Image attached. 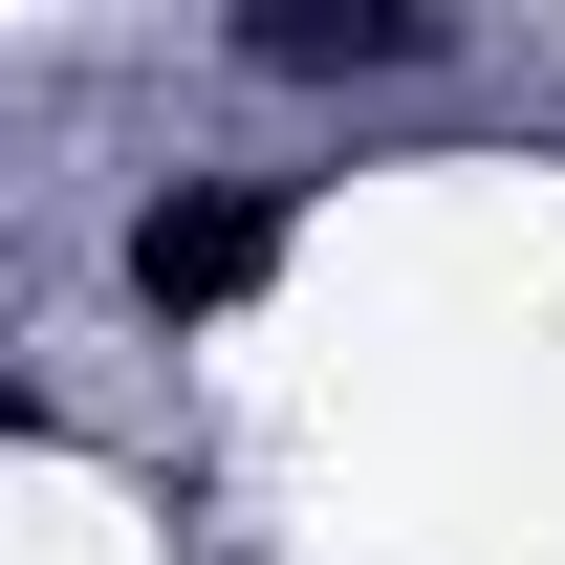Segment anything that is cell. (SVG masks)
<instances>
[{"instance_id": "6da1fadb", "label": "cell", "mask_w": 565, "mask_h": 565, "mask_svg": "<svg viewBox=\"0 0 565 565\" xmlns=\"http://www.w3.org/2000/svg\"><path fill=\"white\" fill-rule=\"evenodd\" d=\"M262 262H282V174H196V196H152V217H131V305H152V327L262 305Z\"/></svg>"}, {"instance_id": "7a4b0ae2", "label": "cell", "mask_w": 565, "mask_h": 565, "mask_svg": "<svg viewBox=\"0 0 565 565\" xmlns=\"http://www.w3.org/2000/svg\"><path fill=\"white\" fill-rule=\"evenodd\" d=\"M414 44H435V0H262V22H239V66H305V87L414 66Z\"/></svg>"}]
</instances>
